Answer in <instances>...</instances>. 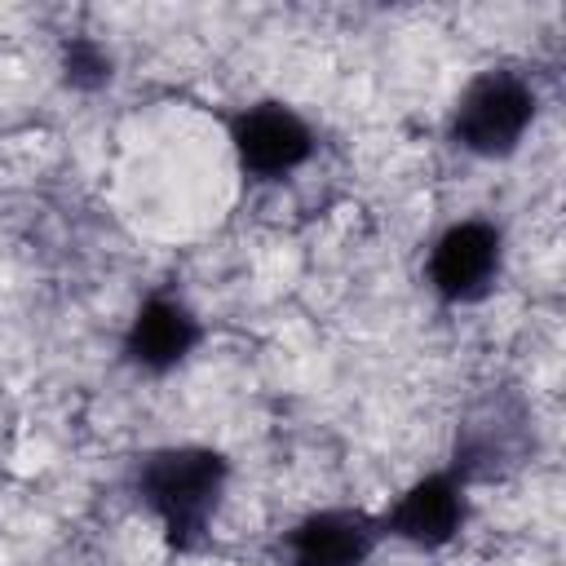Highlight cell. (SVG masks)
Here are the masks:
<instances>
[{"instance_id":"6","label":"cell","mask_w":566,"mask_h":566,"mask_svg":"<svg viewBox=\"0 0 566 566\" xmlns=\"http://www.w3.org/2000/svg\"><path fill=\"white\" fill-rule=\"evenodd\" d=\"M380 539V517L358 509H323L287 531V566H363Z\"/></svg>"},{"instance_id":"2","label":"cell","mask_w":566,"mask_h":566,"mask_svg":"<svg viewBox=\"0 0 566 566\" xmlns=\"http://www.w3.org/2000/svg\"><path fill=\"white\" fill-rule=\"evenodd\" d=\"M535 119V93L517 71H482L451 111V142L469 155H513Z\"/></svg>"},{"instance_id":"7","label":"cell","mask_w":566,"mask_h":566,"mask_svg":"<svg viewBox=\"0 0 566 566\" xmlns=\"http://www.w3.org/2000/svg\"><path fill=\"white\" fill-rule=\"evenodd\" d=\"M195 345H199V318L172 296H150L124 332V358L150 376H164L177 363H186Z\"/></svg>"},{"instance_id":"3","label":"cell","mask_w":566,"mask_h":566,"mask_svg":"<svg viewBox=\"0 0 566 566\" xmlns=\"http://www.w3.org/2000/svg\"><path fill=\"white\" fill-rule=\"evenodd\" d=\"M230 146H234V159L248 177L279 181L314 155V133L287 102H256V106L234 115Z\"/></svg>"},{"instance_id":"5","label":"cell","mask_w":566,"mask_h":566,"mask_svg":"<svg viewBox=\"0 0 566 566\" xmlns=\"http://www.w3.org/2000/svg\"><path fill=\"white\" fill-rule=\"evenodd\" d=\"M464 473H429L411 482L380 517V535H398L416 548H442L464 526Z\"/></svg>"},{"instance_id":"8","label":"cell","mask_w":566,"mask_h":566,"mask_svg":"<svg viewBox=\"0 0 566 566\" xmlns=\"http://www.w3.org/2000/svg\"><path fill=\"white\" fill-rule=\"evenodd\" d=\"M62 80L80 93H93L111 80V53L93 35H71L62 40Z\"/></svg>"},{"instance_id":"4","label":"cell","mask_w":566,"mask_h":566,"mask_svg":"<svg viewBox=\"0 0 566 566\" xmlns=\"http://www.w3.org/2000/svg\"><path fill=\"white\" fill-rule=\"evenodd\" d=\"M500 256H504V239L491 221H455L438 234L429 252V287L451 305L478 301L491 292L500 274Z\"/></svg>"},{"instance_id":"1","label":"cell","mask_w":566,"mask_h":566,"mask_svg":"<svg viewBox=\"0 0 566 566\" xmlns=\"http://www.w3.org/2000/svg\"><path fill=\"white\" fill-rule=\"evenodd\" d=\"M230 464L212 447H159L137 460V500L159 517L172 548H195L221 504Z\"/></svg>"}]
</instances>
